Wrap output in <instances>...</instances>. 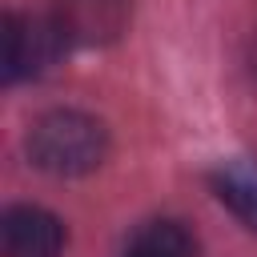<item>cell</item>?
<instances>
[{
    "label": "cell",
    "mask_w": 257,
    "mask_h": 257,
    "mask_svg": "<svg viewBox=\"0 0 257 257\" xmlns=\"http://www.w3.org/2000/svg\"><path fill=\"white\" fill-rule=\"evenodd\" d=\"M108 153V128L76 108L44 112L28 128V157L36 169L52 177H84Z\"/></svg>",
    "instance_id": "1"
},
{
    "label": "cell",
    "mask_w": 257,
    "mask_h": 257,
    "mask_svg": "<svg viewBox=\"0 0 257 257\" xmlns=\"http://www.w3.org/2000/svg\"><path fill=\"white\" fill-rule=\"evenodd\" d=\"M133 0H52V24L64 48H100L124 36Z\"/></svg>",
    "instance_id": "2"
},
{
    "label": "cell",
    "mask_w": 257,
    "mask_h": 257,
    "mask_svg": "<svg viewBox=\"0 0 257 257\" xmlns=\"http://www.w3.org/2000/svg\"><path fill=\"white\" fill-rule=\"evenodd\" d=\"M64 48L52 16H20L8 12L4 16V80H24V76H40L56 52Z\"/></svg>",
    "instance_id": "3"
},
{
    "label": "cell",
    "mask_w": 257,
    "mask_h": 257,
    "mask_svg": "<svg viewBox=\"0 0 257 257\" xmlns=\"http://www.w3.org/2000/svg\"><path fill=\"white\" fill-rule=\"evenodd\" d=\"M0 245L4 257H60L64 225L40 205H12L0 221Z\"/></svg>",
    "instance_id": "4"
},
{
    "label": "cell",
    "mask_w": 257,
    "mask_h": 257,
    "mask_svg": "<svg viewBox=\"0 0 257 257\" xmlns=\"http://www.w3.org/2000/svg\"><path fill=\"white\" fill-rule=\"evenodd\" d=\"M128 257H197V241L181 221H149L137 229Z\"/></svg>",
    "instance_id": "5"
},
{
    "label": "cell",
    "mask_w": 257,
    "mask_h": 257,
    "mask_svg": "<svg viewBox=\"0 0 257 257\" xmlns=\"http://www.w3.org/2000/svg\"><path fill=\"white\" fill-rule=\"evenodd\" d=\"M213 189L217 197L257 233V177L249 169H237V165H225L213 173Z\"/></svg>",
    "instance_id": "6"
}]
</instances>
